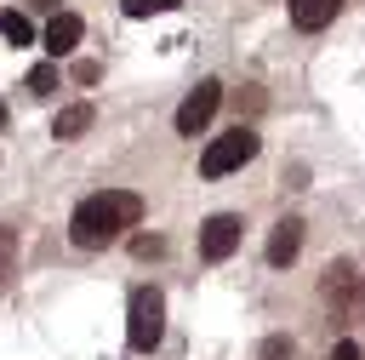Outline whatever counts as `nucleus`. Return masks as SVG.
<instances>
[{
	"label": "nucleus",
	"mask_w": 365,
	"mask_h": 360,
	"mask_svg": "<svg viewBox=\"0 0 365 360\" xmlns=\"http://www.w3.org/2000/svg\"><path fill=\"white\" fill-rule=\"evenodd\" d=\"M68 80H74V86H97V80H103V63H97V57H74V63H68Z\"/></svg>",
	"instance_id": "f8f14e48"
},
{
	"label": "nucleus",
	"mask_w": 365,
	"mask_h": 360,
	"mask_svg": "<svg viewBox=\"0 0 365 360\" xmlns=\"http://www.w3.org/2000/svg\"><path fill=\"white\" fill-rule=\"evenodd\" d=\"M131 251H137V257H160V251H165V240H154V234H137V240H131Z\"/></svg>",
	"instance_id": "f3484780"
},
{
	"label": "nucleus",
	"mask_w": 365,
	"mask_h": 360,
	"mask_svg": "<svg viewBox=\"0 0 365 360\" xmlns=\"http://www.w3.org/2000/svg\"><path fill=\"white\" fill-rule=\"evenodd\" d=\"M91 120H97V109H91V103H68V109H57V120H51V137H57V143H68V137L91 131Z\"/></svg>",
	"instance_id": "1a4fd4ad"
},
{
	"label": "nucleus",
	"mask_w": 365,
	"mask_h": 360,
	"mask_svg": "<svg viewBox=\"0 0 365 360\" xmlns=\"http://www.w3.org/2000/svg\"><path fill=\"white\" fill-rule=\"evenodd\" d=\"M297 251H302V217H279L268 234V263L285 269V263H297Z\"/></svg>",
	"instance_id": "0eeeda50"
},
{
	"label": "nucleus",
	"mask_w": 365,
	"mask_h": 360,
	"mask_svg": "<svg viewBox=\"0 0 365 360\" xmlns=\"http://www.w3.org/2000/svg\"><path fill=\"white\" fill-rule=\"evenodd\" d=\"M257 360H297V349H291L285 337H262V349H257Z\"/></svg>",
	"instance_id": "2eb2a0df"
},
{
	"label": "nucleus",
	"mask_w": 365,
	"mask_h": 360,
	"mask_svg": "<svg viewBox=\"0 0 365 360\" xmlns=\"http://www.w3.org/2000/svg\"><path fill=\"white\" fill-rule=\"evenodd\" d=\"M0 40H6V46H29V40H34L29 17H23V11H0Z\"/></svg>",
	"instance_id": "9b49d317"
},
{
	"label": "nucleus",
	"mask_w": 365,
	"mask_h": 360,
	"mask_svg": "<svg viewBox=\"0 0 365 360\" xmlns=\"http://www.w3.org/2000/svg\"><path fill=\"white\" fill-rule=\"evenodd\" d=\"M336 6H342V0H291V23H297L302 34H314V29H325V23L336 17Z\"/></svg>",
	"instance_id": "9d476101"
},
{
	"label": "nucleus",
	"mask_w": 365,
	"mask_h": 360,
	"mask_svg": "<svg viewBox=\"0 0 365 360\" xmlns=\"http://www.w3.org/2000/svg\"><path fill=\"white\" fill-rule=\"evenodd\" d=\"M143 217V200L131 189H103V194H86L68 217V240L80 251H97V246H114L125 229H137Z\"/></svg>",
	"instance_id": "f257e3e1"
},
{
	"label": "nucleus",
	"mask_w": 365,
	"mask_h": 360,
	"mask_svg": "<svg viewBox=\"0 0 365 360\" xmlns=\"http://www.w3.org/2000/svg\"><path fill=\"white\" fill-rule=\"evenodd\" d=\"M0 126H6V103H0Z\"/></svg>",
	"instance_id": "6ab92c4d"
},
{
	"label": "nucleus",
	"mask_w": 365,
	"mask_h": 360,
	"mask_svg": "<svg viewBox=\"0 0 365 360\" xmlns=\"http://www.w3.org/2000/svg\"><path fill=\"white\" fill-rule=\"evenodd\" d=\"M160 337H165V297L154 286H137L131 291V314H125V343L137 354H148Z\"/></svg>",
	"instance_id": "7ed1b4c3"
},
{
	"label": "nucleus",
	"mask_w": 365,
	"mask_h": 360,
	"mask_svg": "<svg viewBox=\"0 0 365 360\" xmlns=\"http://www.w3.org/2000/svg\"><path fill=\"white\" fill-rule=\"evenodd\" d=\"M29 91H57V63H40V69H29Z\"/></svg>",
	"instance_id": "4468645a"
},
{
	"label": "nucleus",
	"mask_w": 365,
	"mask_h": 360,
	"mask_svg": "<svg viewBox=\"0 0 365 360\" xmlns=\"http://www.w3.org/2000/svg\"><path fill=\"white\" fill-rule=\"evenodd\" d=\"M257 143H262V137H257L251 126H228L222 137H211V143H205L200 171H205V177H228V171H240V166L257 154Z\"/></svg>",
	"instance_id": "20e7f679"
},
{
	"label": "nucleus",
	"mask_w": 365,
	"mask_h": 360,
	"mask_svg": "<svg viewBox=\"0 0 365 360\" xmlns=\"http://www.w3.org/2000/svg\"><path fill=\"white\" fill-rule=\"evenodd\" d=\"M319 297H325L336 314L365 320V274H359V263H354V257L325 263V274H319Z\"/></svg>",
	"instance_id": "f03ea898"
},
{
	"label": "nucleus",
	"mask_w": 365,
	"mask_h": 360,
	"mask_svg": "<svg viewBox=\"0 0 365 360\" xmlns=\"http://www.w3.org/2000/svg\"><path fill=\"white\" fill-rule=\"evenodd\" d=\"M234 246H240V217H234V211L205 217V229H200V257H205V263H222Z\"/></svg>",
	"instance_id": "423d86ee"
},
{
	"label": "nucleus",
	"mask_w": 365,
	"mask_h": 360,
	"mask_svg": "<svg viewBox=\"0 0 365 360\" xmlns=\"http://www.w3.org/2000/svg\"><path fill=\"white\" fill-rule=\"evenodd\" d=\"M331 360H365V349H359V343H354V337H342V343H336V349H331Z\"/></svg>",
	"instance_id": "a211bd4d"
},
{
	"label": "nucleus",
	"mask_w": 365,
	"mask_h": 360,
	"mask_svg": "<svg viewBox=\"0 0 365 360\" xmlns=\"http://www.w3.org/2000/svg\"><path fill=\"white\" fill-rule=\"evenodd\" d=\"M171 6H182V0H120L125 17H154V11H171Z\"/></svg>",
	"instance_id": "ddd939ff"
},
{
	"label": "nucleus",
	"mask_w": 365,
	"mask_h": 360,
	"mask_svg": "<svg viewBox=\"0 0 365 360\" xmlns=\"http://www.w3.org/2000/svg\"><path fill=\"white\" fill-rule=\"evenodd\" d=\"M74 46H80V17H74V11H57V17L46 23V51H51V57H68Z\"/></svg>",
	"instance_id": "6e6552de"
},
{
	"label": "nucleus",
	"mask_w": 365,
	"mask_h": 360,
	"mask_svg": "<svg viewBox=\"0 0 365 360\" xmlns=\"http://www.w3.org/2000/svg\"><path fill=\"white\" fill-rule=\"evenodd\" d=\"M11 257H17V234L0 229V274H11Z\"/></svg>",
	"instance_id": "dca6fc26"
},
{
	"label": "nucleus",
	"mask_w": 365,
	"mask_h": 360,
	"mask_svg": "<svg viewBox=\"0 0 365 360\" xmlns=\"http://www.w3.org/2000/svg\"><path fill=\"white\" fill-rule=\"evenodd\" d=\"M217 103H222V86H217V80H200V86L177 103V131H182V137L205 131V120L217 114Z\"/></svg>",
	"instance_id": "39448f33"
}]
</instances>
